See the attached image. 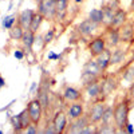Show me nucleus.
Instances as JSON below:
<instances>
[{"mask_svg": "<svg viewBox=\"0 0 134 134\" xmlns=\"http://www.w3.org/2000/svg\"><path fill=\"white\" fill-rule=\"evenodd\" d=\"M11 124H12V127H14V133H23V127H21V122H20L19 114L14 115L12 118H11Z\"/></svg>", "mask_w": 134, "mask_h": 134, "instance_id": "nucleus-30", "label": "nucleus"}, {"mask_svg": "<svg viewBox=\"0 0 134 134\" xmlns=\"http://www.w3.org/2000/svg\"><path fill=\"white\" fill-rule=\"evenodd\" d=\"M70 7V0H57V15H55V20L59 21V23H63L67 11H69Z\"/></svg>", "mask_w": 134, "mask_h": 134, "instance_id": "nucleus-19", "label": "nucleus"}, {"mask_svg": "<svg viewBox=\"0 0 134 134\" xmlns=\"http://www.w3.org/2000/svg\"><path fill=\"white\" fill-rule=\"evenodd\" d=\"M125 57H126V51L121 47H115L111 50V57H110V66L113 64H118L121 62L125 60Z\"/></svg>", "mask_w": 134, "mask_h": 134, "instance_id": "nucleus-22", "label": "nucleus"}, {"mask_svg": "<svg viewBox=\"0 0 134 134\" xmlns=\"http://www.w3.org/2000/svg\"><path fill=\"white\" fill-rule=\"evenodd\" d=\"M35 36H36V34H35V32H32L30 28H28V30H24L23 36H21L20 42H21V44H23L24 52H26V54H28V52L32 51L34 43H35Z\"/></svg>", "mask_w": 134, "mask_h": 134, "instance_id": "nucleus-17", "label": "nucleus"}, {"mask_svg": "<svg viewBox=\"0 0 134 134\" xmlns=\"http://www.w3.org/2000/svg\"><path fill=\"white\" fill-rule=\"evenodd\" d=\"M54 38H55V28H50L46 34H44V36H43V42H44V44H47L48 43H51L52 40H54Z\"/></svg>", "mask_w": 134, "mask_h": 134, "instance_id": "nucleus-34", "label": "nucleus"}, {"mask_svg": "<svg viewBox=\"0 0 134 134\" xmlns=\"http://www.w3.org/2000/svg\"><path fill=\"white\" fill-rule=\"evenodd\" d=\"M102 78H100V79H95V81L83 86V93L90 98L91 102H95V100H105L103 97H102Z\"/></svg>", "mask_w": 134, "mask_h": 134, "instance_id": "nucleus-5", "label": "nucleus"}, {"mask_svg": "<svg viewBox=\"0 0 134 134\" xmlns=\"http://www.w3.org/2000/svg\"><path fill=\"white\" fill-rule=\"evenodd\" d=\"M34 14H35V11H34V9H30V8H28V9H23V11H21V12L18 15V23L23 27L24 30H28Z\"/></svg>", "mask_w": 134, "mask_h": 134, "instance_id": "nucleus-20", "label": "nucleus"}, {"mask_svg": "<svg viewBox=\"0 0 134 134\" xmlns=\"http://www.w3.org/2000/svg\"><path fill=\"white\" fill-rule=\"evenodd\" d=\"M40 133H44V134H58L57 129H55V126H54L52 119H47L46 125H44V129L40 130Z\"/></svg>", "mask_w": 134, "mask_h": 134, "instance_id": "nucleus-31", "label": "nucleus"}, {"mask_svg": "<svg viewBox=\"0 0 134 134\" xmlns=\"http://www.w3.org/2000/svg\"><path fill=\"white\" fill-rule=\"evenodd\" d=\"M130 11H133V12H134V0H131V3H130Z\"/></svg>", "mask_w": 134, "mask_h": 134, "instance_id": "nucleus-42", "label": "nucleus"}, {"mask_svg": "<svg viewBox=\"0 0 134 134\" xmlns=\"http://www.w3.org/2000/svg\"><path fill=\"white\" fill-rule=\"evenodd\" d=\"M83 114H85V105H83L82 100L70 103L69 109H67V115H69V119H75V118L81 117Z\"/></svg>", "mask_w": 134, "mask_h": 134, "instance_id": "nucleus-18", "label": "nucleus"}, {"mask_svg": "<svg viewBox=\"0 0 134 134\" xmlns=\"http://www.w3.org/2000/svg\"><path fill=\"white\" fill-rule=\"evenodd\" d=\"M23 32H24V28L21 27L19 23H16V24H14L12 27L8 30L9 39H12V40H20L21 36H23Z\"/></svg>", "mask_w": 134, "mask_h": 134, "instance_id": "nucleus-23", "label": "nucleus"}, {"mask_svg": "<svg viewBox=\"0 0 134 134\" xmlns=\"http://www.w3.org/2000/svg\"><path fill=\"white\" fill-rule=\"evenodd\" d=\"M16 21H18V15L16 14H12V15H8L3 19L2 21V24L5 30H9L11 27H12L14 24H16Z\"/></svg>", "mask_w": 134, "mask_h": 134, "instance_id": "nucleus-28", "label": "nucleus"}, {"mask_svg": "<svg viewBox=\"0 0 134 134\" xmlns=\"http://www.w3.org/2000/svg\"><path fill=\"white\" fill-rule=\"evenodd\" d=\"M19 117H20V122H21V127H23V131H24V129L31 124V117H30V113H28V110H27V107L21 111V113L19 114Z\"/></svg>", "mask_w": 134, "mask_h": 134, "instance_id": "nucleus-29", "label": "nucleus"}, {"mask_svg": "<svg viewBox=\"0 0 134 134\" xmlns=\"http://www.w3.org/2000/svg\"><path fill=\"white\" fill-rule=\"evenodd\" d=\"M88 124H91L90 119H88V115L87 114H83L81 117H78L75 119H70L69 121V125H67L66 127V134H82L83 129L88 125Z\"/></svg>", "mask_w": 134, "mask_h": 134, "instance_id": "nucleus-6", "label": "nucleus"}, {"mask_svg": "<svg viewBox=\"0 0 134 134\" xmlns=\"http://www.w3.org/2000/svg\"><path fill=\"white\" fill-rule=\"evenodd\" d=\"M125 133H129V134H133V133H134V126H133L131 124H129V122H127V125H126Z\"/></svg>", "mask_w": 134, "mask_h": 134, "instance_id": "nucleus-38", "label": "nucleus"}, {"mask_svg": "<svg viewBox=\"0 0 134 134\" xmlns=\"http://www.w3.org/2000/svg\"><path fill=\"white\" fill-rule=\"evenodd\" d=\"M106 109V100H95V102L91 103L90 110H88V119H90L91 124L98 125L100 121H102V115H103V111Z\"/></svg>", "mask_w": 134, "mask_h": 134, "instance_id": "nucleus-7", "label": "nucleus"}, {"mask_svg": "<svg viewBox=\"0 0 134 134\" xmlns=\"http://www.w3.org/2000/svg\"><path fill=\"white\" fill-rule=\"evenodd\" d=\"M99 24L94 23V21H91L90 19H85L83 21H81L79 24H78L76 27V32L79 34L83 38H87V36H93L95 31L98 30Z\"/></svg>", "mask_w": 134, "mask_h": 134, "instance_id": "nucleus-11", "label": "nucleus"}, {"mask_svg": "<svg viewBox=\"0 0 134 134\" xmlns=\"http://www.w3.org/2000/svg\"><path fill=\"white\" fill-rule=\"evenodd\" d=\"M38 12L47 21H54L57 15V0H38Z\"/></svg>", "mask_w": 134, "mask_h": 134, "instance_id": "nucleus-4", "label": "nucleus"}, {"mask_svg": "<svg viewBox=\"0 0 134 134\" xmlns=\"http://www.w3.org/2000/svg\"><path fill=\"white\" fill-rule=\"evenodd\" d=\"M99 124H114V106L106 105V109L102 115V121Z\"/></svg>", "mask_w": 134, "mask_h": 134, "instance_id": "nucleus-24", "label": "nucleus"}, {"mask_svg": "<svg viewBox=\"0 0 134 134\" xmlns=\"http://www.w3.org/2000/svg\"><path fill=\"white\" fill-rule=\"evenodd\" d=\"M118 87V79L117 75H103L102 78V97L106 100V98L117 90Z\"/></svg>", "mask_w": 134, "mask_h": 134, "instance_id": "nucleus-9", "label": "nucleus"}, {"mask_svg": "<svg viewBox=\"0 0 134 134\" xmlns=\"http://www.w3.org/2000/svg\"><path fill=\"white\" fill-rule=\"evenodd\" d=\"M83 2H85V0H72V3H75V4H78V5L82 4Z\"/></svg>", "mask_w": 134, "mask_h": 134, "instance_id": "nucleus-41", "label": "nucleus"}, {"mask_svg": "<svg viewBox=\"0 0 134 134\" xmlns=\"http://www.w3.org/2000/svg\"><path fill=\"white\" fill-rule=\"evenodd\" d=\"M52 122H54V126L57 129L58 134H64L66 127L69 125V115L64 110H58L55 111V114L52 117Z\"/></svg>", "mask_w": 134, "mask_h": 134, "instance_id": "nucleus-10", "label": "nucleus"}, {"mask_svg": "<svg viewBox=\"0 0 134 134\" xmlns=\"http://www.w3.org/2000/svg\"><path fill=\"white\" fill-rule=\"evenodd\" d=\"M48 59H52V60L60 59V55H57V54H54V52H50V54H48Z\"/></svg>", "mask_w": 134, "mask_h": 134, "instance_id": "nucleus-39", "label": "nucleus"}, {"mask_svg": "<svg viewBox=\"0 0 134 134\" xmlns=\"http://www.w3.org/2000/svg\"><path fill=\"white\" fill-rule=\"evenodd\" d=\"M124 79L126 81H130L133 82L134 81V64H129L126 69H125V72H124Z\"/></svg>", "mask_w": 134, "mask_h": 134, "instance_id": "nucleus-32", "label": "nucleus"}, {"mask_svg": "<svg viewBox=\"0 0 134 134\" xmlns=\"http://www.w3.org/2000/svg\"><path fill=\"white\" fill-rule=\"evenodd\" d=\"M106 48H107V46H106V40H105V38H103L102 35L93 38V40L88 43V52H90L91 58L98 57V55H99V54H102Z\"/></svg>", "mask_w": 134, "mask_h": 134, "instance_id": "nucleus-12", "label": "nucleus"}, {"mask_svg": "<svg viewBox=\"0 0 134 134\" xmlns=\"http://www.w3.org/2000/svg\"><path fill=\"white\" fill-rule=\"evenodd\" d=\"M127 16H129V14H127V11L125 9V8H122V7H119L117 11H115V14H114V18H113V20H111V24H110V27L111 28H115V30H118L119 27H122L126 21H127Z\"/></svg>", "mask_w": 134, "mask_h": 134, "instance_id": "nucleus-16", "label": "nucleus"}, {"mask_svg": "<svg viewBox=\"0 0 134 134\" xmlns=\"http://www.w3.org/2000/svg\"><path fill=\"white\" fill-rule=\"evenodd\" d=\"M119 32V39L121 43H131L134 40V24L131 21H126V23L118 28Z\"/></svg>", "mask_w": 134, "mask_h": 134, "instance_id": "nucleus-15", "label": "nucleus"}, {"mask_svg": "<svg viewBox=\"0 0 134 134\" xmlns=\"http://www.w3.org/2000/svg\"><path fill=\"white\" fill-rule=\"evenodd\" d=\"M40 103L43 106L44 110V115L48 117L50 113V103H51V93H50V76H47L46 74H43L40 85L38 87V97H36Z\"/></svg>", "mask_w": 134, "mask_h": 134, "instance_id": "nucleus-3", "label": "nucleus"}, {"mask_svg": "<svg viewBox=\"0 0 134 134\" xmlns=\"http://www.w3.org/2000/svg\"><path fill=\"white\" fill-rule=\"evenodd\" d=\"M23 133H27V134H38V133H40V130H39V124L31 122V124L24 129Z\"/></svg>", "mask_w": 134, "mask_h": 134, "instance_id": "nucleus-33", "label": "nucleus"}, {"mask_svg": "<svg viewBox=\"0 0 134 134\" xmlns=\"http://www.w3.org/2000/svg\"><path fill=\"white\" fill-rule=\"evenodd\" d=\"M43 20H44V18L38 12L34 14V16H32V20H31V24H30V30L32 31V32H38L39 31V28H40V26H42V23H43Z\"/></svg>", "mask_w": 134, "mask_h": 134, "instance_id": "nucleus-27", "label": "nucleus"}, {"mask_svg": "<svg viewBox=\"0 0 134 134\" xmlns=\"http://www.w3.org/2000/svg\"><path fill=\"white\" fill-rule=\"evenodd\" d=\"M118 133L114 124H98L97 125V134H113Z\"/></svg>", "mask_w": 134, "mask_h": 134, "instance_id": "nucleus-25", "label": "nucleus"}, {"mask_svg": "<svg viewBox=\"0 0 134 134\" xmlns=\"http://www.w3.org/2000/svg\"><path fill=\"white\" fill-rule=\"evenodd\" d=\"M127 97H129V99H130L131 105L134 106V81L131 82V85H130V87H129V90H127Z\"/></svg>", "mask_w": 134, "mask_h": 134, "instance_id": "nucleus-36", "label": "nucleus"}, {"mask_svg": "<svg viewBox=\"0 0 134 134\" xmlns=\"http://www.w3.org/2000/svg\"><path fill=\"white\" fill-rule=\"evenodd\" d=\"M82 134H97V125L95 124H88L83 129Z\"/></svg>", "mask_w": 134, "mask_h": 134, "instance_id": "nucleus-35", "label": "nucleus"}, {"mask_svg": "<svg viewBox=\"0 0 134 134\" xmlns=\"http://www.w3.org/2000/svg\"><path fill=\"white\" fill-rule=\"evenodd\" d=\"M62 98L66 103H72V102H78L82 100L83 98V91L78 90V88L72 87V86H64L63 93H62Z\"/></svg>", "mask_w": 134, "mask_h": 134, "instance_id": "nucleus-13", "label": "nucleus"}, {"mask_svg": "<svg viewBox=\"0 0 134 134\" xmlns=\"http://www.w3.org/2000/svg\"><path fill=\"white\" fill-rule=\"evenodd\" d=\"M106 40V46L107 48H115L119 46L121 39H119V32L115 28H111V27H106V31L102 35Z\"/></svg>", "mask_w": 134, "mask_h": 134, "instance_id": "nucleus-14", "label": "nucleus"}, {"mask_svg": "<svg viewBox=\"0 0 134 134\" xmlns=\"http://www.w3.org/2000/svg\"><path fill=\"white\" fill-rule=\"evenodd\" d=\"M27 110L30 113L31 121L35 122V124H40V121H42V118L44 115V110H43V106H42L40 100L38 98L31 99L30 102L27 103Z\"/></svg>", "mask_w": 134, "mask_h": 134, "instance_id": "nucleus-8", "label": "nucleus"}, {"mask_svg": "<svg viewBox=\"0 0 134 134\" xmlns=\"http://www.w3.org/2000/svg\"><path fill=\"white\" fill-rule=\"evenodd\" d=\"M105 75V71L100 70V67L98 66V63L95 62V59H90L88 62L85 63L83 66V70H82V76H81V79L83 82V86L87 85V83H90L95 79H100Z\"/></svg>", "mask_w": 134, "mask_h": 134, "instance_id": "nucleus-2", "label": "nucleus"}, {"mask_svg": "<svg viewBox=\"0 0 134 134\" xmlns=\"http://www.w3.org/2000/svg\"><path fill=\"white\" fill-rule=\"evenodd\" d=\"M133 105L127 94L118 99L114 105V125L118 130V133H125L126 125L129 122V113L131 110Z\"/></svg>", "mask_w": 134, "mask_h": 134, "instance_id": "nucleus-1", "label": "nucleus"}, {"mask_svg": "<svg viewBox=\"0 0 134 134\" xmlns=\"http://www.w3.org/2000/svg\"><path fill=\"white\" fill-rule=\"evenodd\" d=\"M4 85H5V82H4V79H3V76H0V88H2Z\"/></svg>", "mask_w": 134, "mask_h": 134, "instance_id": "nucleus-40", "label": "nucleus"}, {"mask_svg": "<svg viewBox=\"0 0 134 134\" xmlns=\"http://www.w3.org/2000/svg\"><path fill=\"white\" fill-rule=\"evenodd\" d=\"M88 19L94 23L102 26V21H103V11L102 8H94L88 12Z\"/></svg>", "mask_w": 134, "mask_h": 134, "instance_id": "nucleus-26", "label": "nucleus"}, {"mask_svg": "<svg viewBox=\"0 0 134 134\" xmlns=\"http://www.w3.org/2000/svg\"><path fill=\"white\" fill-rule=\"evenodd\" d=\"M110 57H111V50L110 48H106L102 54H99L98 57L94 58L102 71H106L109 67H110Z\"/></svg>", "mask_w": 134, "mask_h": 134, "instance_id": "nucleus-21", "label": "nucleus"}, {"mask_svg": "<svg viewBox=\"0 0 134 134\" xmlns=\"http://www.w3.org/2000/svg\"><path fill=\"white\" fill-rule=\"evenodd\" d=\"M14 55H15V58H18V59H23L24 58V52L21 51V50H16L14 52Z\"/></svg>", "mask_w": 134, "mask_h": 134, "instance_id": "nucleus-37", "label": "nucleus"}]
</instances>
